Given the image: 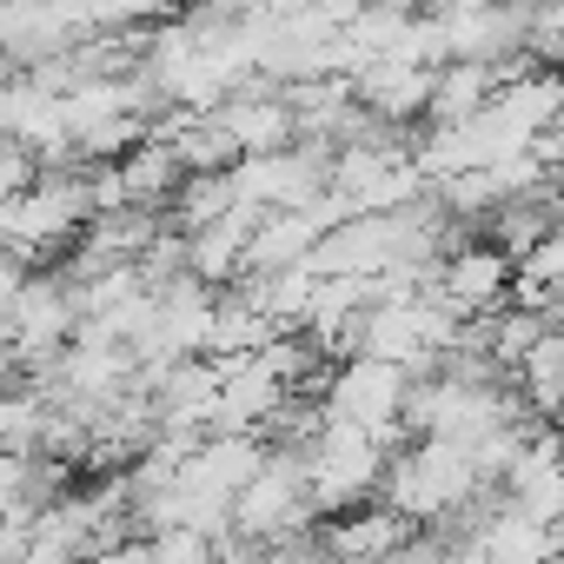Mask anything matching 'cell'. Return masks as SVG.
<instances>
[{
	"label": "cell",
	"instance_id": "6da1fadb",
	"mask_svg": "<svg viewBox=\"0 0 564 564\" xmlns=\"http://www.w3.org/2000/svg\"><path fill=\"white\" fill-rule=\"evenodd\" d=\"M478 485H485V478L471 471V458H465L458 445H445V438H412L405 452H392V458H386L379 505H386V511H399L412 531H425V524L458 518V511H465V498H471Z\"/></svg>",
	"mask_w": 564,
	"mask_h": 564
},
{
	"label": "cell",
	"instance_id": "7a4b0ae2",
	"mask_svg": "<svg viewBox=\"0 0 564 564\" xmlns=\"http://www.w3.org/2000/svg\"><path fill=\"white\" fill-rule=\"evenodd\" d=\"M306 524H319V498H313L306 458H279V452H265L259 478L232 498L226 538H239V544H286V538L306 531Z\"/></svg>",
	"mask_w": 564,
	"mask_h": 564
},
{
	"label": "cell",
	"instance_id": "3957f363",
	"mask_svg": "<svg viewBox=\"0 0 564 564\" xmlns=\"http://www.w3.org/2000/svg\"><path fill=\"white\" fill-rule=\"evenodd\" d=\"M80 319H87L80 286H74L61 265L28 272V286H21V300H14V313H8V352H14V372H41V366H54V359L74 346Z\"/></svg>",
	"mask_w": 564,
	"mask_h": 564
},
{
	"label": "cell",
	"instance_id": "277c9868",
	"mask_svg": "<svg viewBox=\"0 0 564 564\" xmlns=\"http://www.w3.org/2000/svg\"><path fill=\"white\" fill-rule=\"evenodd\" d=\"M405 372L399 366H379V359H346L333 366L326 392H319V412L326 425H346V432H366V438H392L405 425Z\"/></svg>",
	"mask_w": 564,
	"mask_h": 564
},
{
	"label": "cell",
	"instance_id": "5b68a950",
	"mask_svg": "<svg viewBox=\"0 0 564 564\" xmlns=\"http://www.w3.org/2000/svg\"><path fill=\"white\" fill-rule=\"evenodd\" d=\"M386 458H392V452H386L379 438L346 432V425H326L319 445H313V458H306L319 511H333V518L366 511V505L379 498V485H386Z\"/></svg>",
	"mask_w": 564,
	"mask_h": 564
},
{
	"label": "cell",
	"instance_id": "8992f818",
	"mask_svg": "<svg viewBox=\"0 0 564 564\" xmlns=\"http://www.w3.org/2000/svg\"><path fill=\"white\" fill-rule=\"evenodd\" d=\"M425 193L419 160L412 153H339L333 160V199L346 219L359 213H399Z\"/></svg>",
	"mask_w": 564,
	"mask_h": 564
},
{
	"label": "cell",
	"instance_id": "52a82bcc",
	"mask_svg": "<svg viewBox=\"0 0 564 564\" xmlns=\"http://www.w3.org/2000/svg\"><path fill=\"white\" fill-rule=\"evenodd\" d=\"M425 286H432L438 306H452V313L471 326V319H491V313L511 300V259L471 239V246H458L445 265L425 272Z\"/></svg>",
	"mask_w": 564,
	"mask_h": 564
},
{
	"label": "cell",
	"instance_id": "ba28073f",
	"mask_svg": "<svg viewBox=\"0 0 564 564\" xmlns=\"http://www.w3.org/2000/svg\"><path fill=\"white\" fill-rule=\"evenodd\" d=\"M213 120L232 133L239 160H265V153H286V147H293V107H286V87H272V80H259V74H246V80L213 107Z\"/></svg>",
	"mask_w": 564,
	"mask_h": 564
},
{
	"label": "cell",
	"instance_id": "9c48e42d",
	"mask_svg": "<svg viewBox=\"0 0 564 564\" xmlns=\"http://www.w3.org/2000/svg\"><path fill=\"white\" fill-rule=\"evenodd\" d=\"M498 491H505V505L518 511V518H531V524H557L564 518V458H557V445L538 432L518 458H511V471L498 478Z\"/></svg>",
	"mask_w": 564,
	"mask_h": 564
},
{
	"label": "cell",
	"instance_id": "30bf717a",
	"mask_svg": "<svg viewBox=\"0 0 564 564\" xmlns=\"http://www.w3.org/2000/svg\"><path fill=\"white\" fill-rule=\"evenodd\" d=\"M352 100H359L366 113L392 120V127H412V120H425V107H432V67H412V61H366V67L352 74Z\"/></svg>",
	"mask_w": 564,
	"mask_h": 564
},
{
	"label": "cell",
	"instance_id": "8fae6325",
	"mask_svg": "<svg viewBox=\"0 0 564 564\" xmlns=\"http://www.w3.org/2000/svg\"><path fill=\"white\" fill-rule=\"evenodd\" d=\"M113 186H120V206L166 213V206H173V193L186 186V166H180V153H173L160 133H147L133 153H120V160H113Z\"/></svg>",
	"mask_w": 564,
	"mask_h": 564
},
{
	"label": "cell",
	"instance_id": "7c38bea8",
	"mask_svg": "<svg viewBox=\"0 0 564 564\" xmlns=\"http://www.w3.org/2000/svg\"><path fill=\"white\" fill-rule=\"evenodd\" d=\"M412 538V524L386 505H366V511H346L326 524V544H333V564H386L399 544Z\"/></svg>",
	"mask_w": 564,
	"mask_h": 564
},
{
	"label": "cell",
	"instance_id": "4fadbf2b",
	"mask_svg": "<svg viewBox=\"0 0 564 564\" xmlns=\"http://www.w3.org/2000/svg\"><path fill=\"white\" fill-rule=\"evenodd\" d=\"M478 551H485V564H551V531L544 524H531V518H518L511 505L478 531Z\"/></svg>",
	"mask_w": 564,
	"mask_h": 564
},
{
	"label": "cell",
	"instance_id": "5bb4252c",
	"mask_svg": "<svg viewBox=\"0 0 564 564\" xmlns=\"http://www.w3.org/2000/svg\"><path fill=\"white\" fill-rule=\"evenodd\" d=\"M41 432H47V399L41 392H28V386L0 392V458H34Z\"/></svg>",
	"mask_w": 564,
	"mask_h": 564
},
{
	"label": "cell",
	"instance_id": "9a60e30c",
	"mask_svg": "<svg viewBox=\"0 0 564 564\" xmlns=\"http://www.w3.org/2000/svg\"><path fill=\"white\" fill-rule=\"evenodd\" d=\"M140 551H147V564H219V538L186 531V524H166V531L140 538Z\"/></svg>",
	"mask_w": 564,
	"mask_h": 564
},
{
	"label": "cell",
	"instance_id": "2e32d148",
	"mask_svg": "<svg viewBox=\"0 0 564 564\" xmlns=\"http://www.w3.org/2000/svg\"><path fill=\"white\" fill-rule=\"evenodd\" d=\"M524 61H564V8H531L524 21Z\"/></svg>",
	"mask_w": 564,
	"mask_h": 564
},
{
	"label": "cell",
	"instance_id": "e0dca14e",
	"mask_svg": "<svg viewBox=\"0 0 564 564\" xmlns=\"http://www.w3.org/2000/svg\"><path fill=\"white\" fill-rule=\"evenodd\" d=\"M21 551H28V524L14 511H0V564H21Z\"/></svg>",
	"mask_w": 564,
	"mask_h": 564
},
{
	"label": "cell",
	"instance_id": "ac0fdd59",
	"mask_svg": "<svg viewBox=\"0 0 564 564\" xmlns=\"http://www.w3.org/2000/svg\"><path fill=\"white\" fill-rule=\"evenodd\" d=\"M87 564H147V551H140V538H127V544H113V551H100Z\"/></svg>",
	"mask_w": 564,
	"mask_h": 564
},
{
	"label": "cell",
	"instance_id": "d6986e66",
	"mask_svg": "<svg viewBox=\"0 0 564 564\" xmlns=\"http://www.w3.org/2000/svg\"><path fill=\"white\" fill-rule=\"evenodd\" d=\"M544 438H551V445H557V458H564V405H557V412L544 419Z\"/></svg>",
	"mask_w": 564,
	"mask_h": 564
},
{
	"label": "cell",
	"instance_id": "ffe728a7",
	"mask_svg": "<svg viewBox=\"0 0 564 564\" xmlns=\"http://www.w3.org/2000/svg\"><path fill=\"white\" fill-rule=\"evenodd\" d=\"M551 557H564V518L551 524Z\"/></svg>",
	"mask_w": 564,
	"mask_h": 564
}]
</instances>
